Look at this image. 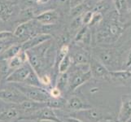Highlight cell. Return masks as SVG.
<instances>
[{
	"label": "cell",
	"instance_id": "cell-1",
	"mask_svg": "<svg viewBox=\"0 0 131 122\" xmlns=\"http://www.w3.org/2000/svg\"><path fill=\"white\" fill-rule=\"evenodd\" d=\"M15 86L23 93L25 97L29 99L38 103H45L47 102L48 99L51 98L50 94L46 90L41 88L40 86H36V85H19L16 84Z\"/></svg>",
	"mask_w": 131,
	"mask_h": 122
},
{
	"label": "cell",
	"instance_id": "cell-2",
	"mask_svg": "<svg viewBox=\"0 0 131 122\" xmlns=\"http://www.w3.org/2000/svg\"><path fill=\"white\" fill-rule=\"evenodd\" d=\"M20 120H31L36 122H42V121H47V122H63L62 120L59 117L56 112L52 108L48 107H45L42 109L37 112L31 113L27 116H20L19 118Z\"/></svg>",
	"mask_w": 131,
	"mask_h": 122
},
{
	"label": "cell",
	"instance_id": "cell-3",
	"mask_svg": "<svg viewBox=\"0 0 131 122\" xmlns=\"http://www.w3.org/2000/svg\"><path fill=\"white\" fill-rule=\"evenodd\" d=\"M85 65H78L81 69L80 70H77L75 73L72 74V76H69V85H68V91L69 92H73L75 90H77L81 85H82L84 83L87 82L88 81L91 79L92 76L91 73L90 71V66L87 67L86 69H84Z\"/></svg>",
	"mask_w": 131,
	"mask_h": 122
},
{
	"label": "cell",
	"instance_id": "cell-4",
	"mask_svg": "<svg viewBox=\"0 0 131 122\" xmlns=\"http://www.w3.org/2000/svg\"><path fill=\"white\" fill-rule=\"evenodd\" d=\"M121 34L120 25L116 22L111 21L99 30L97 34V41L99 42H112L119 38Z\"/></svg>",
	"mask_w": 131,
	"mask_h": 122
},
{
	"label": "cell",
	"instance_id": "cell-5",
	"mask_svg": "<svg viewBox=\"0 0 131 122\" xmlns=\"http://www.w3.org/2000/svg\"><path fill=\"white\" fill-rule=\"evenodd\" d=\"M26 99L28 98L16 86L0 90V100L3 101L6 103L17 105L25 101Z\"/></svg>",
	"mask_w": 131,
	"mask_h": 122
},
{
	"label": "cell",
	"instance_id": "cell-6",
	"mask_svg": "<svg viewBox=\"0 0 131 122\" xmlns=\"http://www.w3.org/2000/svg\"><path fill=\"white\" fill-rule=\"evenodd\" d=\"M38 23L36 20H29L26 21L25 23H22L20 25H18L16 27V29H15L14 33V37L17 38H25L26 40L33 37L34 35L38 34L36 31L38 30L37 24Z\"/></svg>",
	"mask_w": 131,
	"mask_h": 122
},
{
	"label": "cell",
	"instance_id": "cell-7",
	"mask_svg": "<svg viewBox=\"0 0 131 122\" xmlns=\"http://www.w3.org/2000/svg\"><path fill=\"white\" fill-rule=\"evenodd\" d=\"M32 73V68L30 65L23 64L18 69L13 70L6 77V81L9 83L20 84L27 81L30 74Z\"/></svg>",
	"mask_w": 131,
	"mask_h": 122
},
{
	"label": "cell",
	"instance_id": "cell-8",
	"mask_svg": "<svg viewBox=\"0 0 131 122\" xmlns=\"http://www.w3.org/2000/svg\"><path fill=\"white\" fill-rule=\"evenodd\" d=\"M96 55L98 56V60L102 63L108 70H109V68H113L117 64L118 56L113 50L101 49L96 52Z\"/></svg>",
	"mask_w": 131,
	"mask_h": 122
},
{
	"label": "cell",
	"instance_id": "cell-9",
	"mask_svg": "<svg viewBox=\"0 0 131 122\" xmlns=\"http://www.w3.org/2000/svg\"><path fill=\"white\" fill-rule=\"evenodd\" d=\"M131 119V93L121 97V104L116 122H128Z\"/></svg>",
	"mask_w": 131,
	"mask_h": 122
},
{
	"label": "cell",
	"instance_id": "cell-10",
	"mask_svg": "<svg viewBox=\"0 0 131 122\" xmlns=\"http://www.w3.org/2000/svg\"><path fill=\"white\" fill-rule=\"evenodd\" d=\"M16 107L20 113V116H23L34 113V112L42 109V108L47 107V104L45 103H38L29 100V99H26L25 101L22 102L20 104H17Z\"/></svg>",
	"mask_w": 131,
	"mask_h": 122
},
{
	"label": "cell",
	"instance_id": "cell-11",
	"mask_svg": "<svg viewBox=\"0 0 131 122\" xmlns=\"http://www.w3.org/2000/svg\"><path fill=\"white\" fill-rule=\"evenodd\" d=\"M89 66L93 77L99 79H106L109 77L110 71L95 58L91 59V60L89 63Z\"/></svg>",
	"mask_w": 131,
	"mask_h": 122
},
{
	"label": "cell",
	"instance_id": "cell-12",
	"mask_svg": "<svg viewBox=\"0 0 131 122\" xmlns=\"http://www.w3.org/2000/svg\"><path fill=\"white\" fill-rule=\"evenodd\" d=\"M51 35L49 34H38L27 39L21 45V49L25 51H29V50L40 46L41 44L47 42V41H50L51 39Z\"/></svg>",
	"mask_w": 131,
	"mask_h": 122
},
{
	"label": "cell",
	"instance_id": "cell-13",
	"mask_svg": "<svg viewBox=\"0 0 131 122\" xmlns=\"http://www.w3.org/2000/svg\"><path fill=\"white\" fill-rule=\"evenodd\" d=\"M65 107L68 109L76 112H82L91 108V106L85 103L80 97L76 95L71 96L68 100H66Z\"/></svg>",
	"mask_w": 131,
	"mask_h": 122
},
{
	"label": "cell",
	"instance_id": "cell-14",
	"mask_svg": "<svg viewBox=\"0 0 131 122\" xmlns=\"http://www.w3.org/2000/svg\"><path fill=\"white\" fill-rule=\"evenodd\" d=\"M59 18L58 12L55 10L44 12L35 17V20L42 25H51L55 24Z\"/></svg>",
	"mask_w": 131,
	"mask_h": 122
},
{
	"label": "cell",
	"instance_id": "cell-15",
	"mask_svg": "<svg viewBox=\"0 0 131 122\" xmlns=\"http://www.w3.org/2000/svg\"><path fill=\"white\" fill-rule=\"evenodd\" d=\"M20 116V113L16 105H13L5 108L2 112H0V121L1 122H11L14 120L19 119Z\"/></svg>",
	"mask_w": 131,
	"mask_h": 122
},
{
	"label": "cell",
	"instance_id": "cell-16",
	"mask_svg": "<svg viewBox=\"0 0 131 122\" xmlns=\"http://www.w3.org/2000/svg\"><path fill=\"white\" fill-rule=\"evenodd\" d=\"M20 51H21V45H18V44L12 45V46L8 47L5 51L1 54L0 60L7 61L8 60H10V59L15 57L16 56H17Z\"/></svg>",
	"mask_w": 131,
	"mask_h": 122
},
{
	"label": "cell",
	"instance_id": "cell-17",
	"mask_svg": "<svg viewBox=\"0 0 131 122\" xmlns=\"http://www.w3.org/2000/svg\"><path fill=\"white\" fill-rule=\"evenodd\" d=\"M47 107L52 109H62L66 105V100L63 98H50L46 103Z\"/></svg>",
	"mask_w": 131,
	"mask_h": 122
},
{
	"label": "cell",
	"instance_id": "cell-18",
	"mask_svg": "<svg viewBox=\"0 0 131 122\" xmlns=\"http://www.w3.org/2000/svg\"><path fill=\"white\" fill-rule=\"evenodd\" d=\"M71 59L72 62H73L76 65H85L89 64L90 63L88 56L86 55V53L83 51L76 52Z\"/></svg>",
	"mask_w": 131,
	"mask_h": 122
},
{
	"label": "cell",
	"instance_id": "cell-19",
	"mask_svg": "<svg viewBox=\"0 0 131 122\" xmlns=\"http://www.w3.org/2000/svg\"><path fill=\"white\" fill-rule=\"evenodd\" d=\"M109 77L119 80H126L131 77V71L128 69L125 70H113L110 71Z\"/></svg>",
	"mask_w": 131,
	"mask_h": 122
},
{
	"label": "cell",
	"instance_id": "cell-20",
	"mask_svg": "<svg viewBox=\"0 0 131 122\" xmlns=\"http://www.w3.org/2000/svg\"><path fill=\"white\" fill-rule=\"evenodd\" d=\"M13 13V10L10 5L0 2V19L7 20L10 19Z\"/></svg>",
	"mask_w": 131,
	"mask_h": 122
},
{
	"label": "cell",
	"instance_id": "cell-21",
	"mask_svg": "<svg viewBox=\"0 0 131 122\" xmlns=\"http://www.w3.org/2000/svg\"><path fill=\"white\" fill-rule=\"evenodd\" d=\"M69 81V75L68 74V73H60V76L58 77L57 84L56 85V87L60 90L61 92H63L64 90H65L68 88Z\"/></svg>",
	"mask_w": 131,
	"mask_h": 122
},
{
	"label": "cell",
	"instance_id": "cell-22",
	"mask_svg": "<svg viewBox=\"0 0 131 122\" xmlns=\"http://www.w3.org/2000/svg\"><path fill=\"white\" fill-rule=\"evenodd\" d=\"M82 112H84V113L86 115L85 116L90 120L93 121H100L103 119V114L101 113L100 112L94 109V108H90L88 110H85L82 111Z\"/></svg>",
	"mask_w": 131,
	"mask_h": 122
},
{
	"label": "cell",
	"instance_id": "cell-23",
	"mask_svg": "<svg viewBox=\"0 0 131 122\" xmlns=\"http://www.w3.org/2000/svg\"><path fill=\"white\" fill-rule=\"evenodd\" d=\"M72 64V59L70 56H66L60 60V62L58 64V70L60 73H67V71L71 66Z\"/></svg>",
	"mask_w": 131,
	"mask_h": 122
},
{
	"label": "cell",
	"instance_id": "cell-24",
	"mask_svg": "<svg viewBox=\"0 0 131 122\" xmlns=\"http://www.w3.org/2000/svg\"><path fill=\"white\" fill-rule=\"evenodd\" d=\"M25 64H26V63H25L21 60L19 55H17L15 57H13V58L10 59V60H7V64L9 70H15Z\"/></svg>",
	"mask_w": 131,
	"mask_h": 122
},
{
	"label": "cell",
	"instance_id": "cell-25",
	"mask_svg": "<svg viewBox=\"0 0 131 122\" xmlns=\"http://www.w3.org/2000/svg\"><path fill=\"white\" fill-rule=\"evenodd\" d=\"M116 10L119 14H122L127 8V2L126 0H113Z\"/></svg>",
	"mask_w": 131,
	"mask_h": 122
},
{
	"label": "cell",
	"instance_id": "cell-26",
	"mask_svg": "<svg viewBox=\"0 0 131 122\" xmlns=\"http://www.w3.org/2000/svg\"><path fill=\"white\" fill-rule=\"evenodd\" d=\"M69 46H68V45H63V46L60 47V51H59V53H58L57 57H56L57 64H59V63L60 62V60L63 58L69 55Z\"/></svg>",
	"mask_w": 131,
	"mask_h": 122
},
{
	"label": "cell",
	"instance_id": "cell-27",
	"mask_svg": "<svg viewBox=\"0 0 131 122\" xmlns=\"http://www.w3.org/2000/svg\"><path fill=\"white\" fill-rule=\"evenodd\" d=\"M85 6L84 4H80V5H78L76 7H72V10H71V15L73 16H81L82 13L85 12Z\"/></svg>",
	"mask_w": 131,
	"mask_h": 122
},
{
	"label": "cell",
	"instance_id": "cell-28",
	"mask_svg": "<svg viewBox=\"0 0 131 122\" xmlns=\"http://www.w3.org/2000/svg\"><path fill=\"white\" fill-rule=\"evenodd\" d=\"M93 14H94V12H91V11H88L86 12H84L82 15V24L83 25H90V21L92 20Z\"/></svg>",
	"mask_w": 131,
	"mask_h": 122
},
{
	"label": "cell",
	"instance_id": "cell-29",
	"mask_svg": "<svg viewBox=\"0 0 131 122\" xmlns=\"http://www.w3.org/2000/svg\"><path fill=\"white\" fill-rule=\"evenodd\" d=\"M107 7H108L107 4L103 1V0H102V1H100V2H98V3L95 5V7H94V12L101 13L103 11L107 10Z\"/></svg>",
	"mask_w": 131,
	"mask_h": 122
},
{
	"label": "cell",
	"instance_id": "cell-30",
	"mask_svg": "<svg viewBox=\"0 0 131 122\" xmlns=\"http://www.w3.org/2000/svg\"><path fill=\"white\" fill-rule=\"evenodd\" d=\"M103 20V16L102 13L100 12H94L92 20L90 21V25H96L100 23V21Z\"/></svg>",
	"mask_w": 131,
	"mask_h": 122
},
{
	"label": "cell",
	"instance_id": "cell-31",
	"mask_svg": "<svg viewBox=\"0 0 131 122\" xmlns=\"http://www.w3.org/2000/svg\"><path fill=\"white\" fill-rule=\"evenodd\" d=\"M12 37H14V34L10 31H0V42L12 38Z\"/></svg>",
	"mask_w": 131,
	"mask_h": 122
},
{
	"label": "cell",
	"instance_id": "cell-32",
	"mask_svg": "<svg viewBox=\"0 0 131 122\" xmlns=\"http://www.w3.org/2000/svg\"><path fill=\"white\" fill-rule=\"evenodd\" d=\"M49 94H50V96H51V98H60L62 92L58 88H56L55 86V87L52 88L51 90H50Z\"/></svg>",
	"mask_w": 131,
	"mask_h": 122
},
{
	"label": "cell",
	"instance_id": "cell-33",
	"mask_svg": "<svg viewBox=\"0 0 131 122\" xmlns=\"http://www.w3.org/2000/svg\"><path fill=\"white\" fill-rule=\"evenodd\" d=\"M39 81H40V83H42L45 85H48L51 84V77L46 73H44L43 75H42L41 76L39 77Z\"/></svg>",
	"mask_w": 131,
	"mask_h": 122
},
{
	"label": "cell",
	"instance_id": "cell-34",
	"mask_svg": "<svg viewBox=\"0 0 131 122\" xmlns=\"http://www.w3.org/2000/svg\"><path fill=\"white\" fill-rule=\"evenodd\" d=\"M63 122H82L81 120L78 119V118H75V117L73 116H68L65 117L64 120H62Z\"/></svg>",
	"mask_w": 131,
	"mask_h": 122
},
{
	"label": "cell",
	"instance_id": "cell-35",
	"mask_svg": "<svg viewBox=\"0 0 131 122\" xmlns=\"http://www.w3.org/2000/svg\"><path fill=\"white\" fill-rule=\"evenodd\" d=\"M130 67H131V49H130L129 53V55L127 56V59H126L125 63V69H128L129 68H130Z\"/></svg>",
	"mask_w": 131,
	"mask_h": 122
},
{
	"label": "cell",
	"instance_id": "cell-36",
	"mask_svg": "<svg viewBox=\"0 0 131 122\" xmlns=\"http://www.w3.org/2000/svg\"><path fill=\"white\" fill-rule=\"evenodd\" d=\"M85 2V0H70V4H71V7H76L80 4H82Z\"/></svg>",
	"mask_w": 131,
	"mask_h": 122
},
{
	"label": "cell",
	"instance_id": "cell-37",
	"mask_svg": "<svg viewBox=\"0 0 131 122\" xmlns=\"http://www.w3.org/2000/svg\"><path fill=\"white\" fill-rule=\"evenodd\" d=\"M8 47H10V46H8ZM8 47H6L4 44H0V55H1V54L5 51Z\"/></svg>",
	"mask_w": 131,
	"mask_h": 122
},
{
	"label": "cell",
	"instance_id": "cell-38",
	"mask_svg": "<svg viewBox=\"0 0 131 122\" xmlns=\"http://www.w3.org/2000/svg\"><path fill=\"white\" fill-rule=\"evenodd\" d=\"M36 1L39 4H44V3H47L49 0H36Z\"/></svg>",
	"mask_w": 131,
	"mask_h": 122
},
{
	"label": "cell",
	"instance_id": "cell-39",
	"mask_svg": "<svg viewBox=\"0 0 131 122\" xmlns=\"http://www.w3.org/2000/svg\"><path fill=\"white\" fill-rule=\"evenodd\" d=\"M11 122H20V120L19 119H16V120H12Z\"/></svg>",
	"mask_w": 131,
	"mask_h": 122
},
{
	"label": "cell",
	"instance_id": "cell-40",
	"mask_svg": "<svg viewBox=\"0 0 131 122\" xmlns=\"http://www.w3.org/2000/svg\"><path fill=\"white\" fill-rule=\"evenodd\" d=\"M96 1H98V2H100V1H102V0H96Z\"/></svg>",
	"mask_w": 131,
	"mask_h": 122
},
{
	"label": "cell",
	"instance_id": "cell-41",
	"mask_svg": "<svg viewBox=\"0 0 131 122\" xmlns=\"http://www.w3.org/2000/svg\"><path fill=\"white\" fill-rule=\"evenodd\" d=\"M105 122H112V121H105Z\"/></svg>",
	"mask_w": 131,
	"mask_h": 122
}]
</instances>
